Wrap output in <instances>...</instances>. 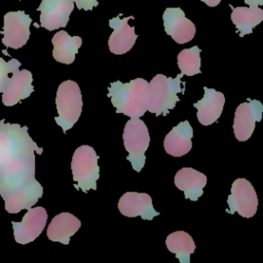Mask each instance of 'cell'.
Listing matches in <instances>:
<instances>
[{
	"mask_svg": "<svg viewBox=\"0 0 263 263\" xmlns=\"http://www.w3.org/2000/svg\"><path fill=\"white\" fill-rule=\"evenodd\" d=\"M165 245L181 263H189L190 255L196 248L191 235L185 231H175L168 234L165 238Z\"/></svg>",
	"mask_w": 263,
	"mask_h": 263,
	"instance_id": "cell-22",
	"label": "cell"
},
{
	"mask_svg": "<svg viewBox=\"0 0 263 263\" xmlns=\"http://www.w3.org/2000/svg\"><path fill=\"white\" fill-rule=\"evenodd\" d=\"M231 21L240 37L253 32V29L263 21V9L259 6L235 7L231 12Z\"/></svg>",
	"mask_w": 263,
	"mask_h": 263,
	"instance_id": "cell-21",
	"label": "cell"
},
{
	"mask_svg": "<svg viewBox=\"0 0 263 263\" xmlns=\"http://www.w3.org/2000/svg\"><path fill=\"white\" fill-rule=\"evenodd\" d=\"M227 204V213H238L241 217L252 218L257 211L258 197L251 182L245 178L236 179L232 183Z\"/></svg>",
	"mask_w": 263,
	"mask_h": 263,
	"instance_id": "cell-7",
	"label": "cell"
},
{
	"mask_svg": "<svg viewBox=\"0 0 263 263\" xmlns=\"http://www.w3.org/2000/svg\"><path fill=\"white\" fill-rule=\"evenodd\" d=\"M263 105L260 101L250 100L238 105L233 119V133L239 142L248 141L254 133L257 121H261Z\"/></svg>",
	"mask_w": 263,
	"mask_h": 263,
	"instance_id": "cell-9",
	"label": "cell"
},
{
	"mask_svg": "<svg viewBox=\"0 0 263 263\" xmlns=\"http://www.w3.org/2000/svg\"><path fill=\"white\" fill-rule=\"evenodd\" d=\"M193 129L188 120L174 126L163 140V147L167 154L174 157H181L187 154L192 148Z\"/></svg>",
	"mask_w": 263,
	"mask_h": 263,
	"instance_id": "cell-17",
	"label": "cell"
},
{
	"mask_svg": "<svg viewBox=\"0 0 263 263\" xmlns=\"http://www.w3.org/2000/svg\"><path fill=\"white\" fill-rule=\"evenodd\" d=\"M78 9L91 10L93 7L98 6V0H72Z\"/></svg>",
	"mask_w": 263,
	"mask_h": 263,
	"instance_id": "cell-25",
	"label": "cell"
},
{
	"mask_svg": "<svg viewBox=\"0 0 263 263\" xmlns=\"http://www.w3.org/2000/svg\"><path fill=\"white\" fill-rule=\"evenodd\" d=\"M35 152L41 154L28 126L0 120V195L9 214L29 210L43 195L35 179Z\"/></svg>",
	"mask_w": 263,
	"mask_h": 263,
	"instance_id": "cell-1",
	"label": "cell"
},
{
	"mask_svg": "<svg viewBox=\"0 0 263 263\" xmlns=\"http://www.w3.org/2000/svg\"><path fill=\"white\" fill-rule=\"evenodd\" d=\"M162 20L165 33L177 43H187L195 36V25L185 16V12L180 7L165 8Z\"/></svg>",
	"mask_w": 263,
	"mask_h": 263,
	"instance_id": "cell-12",
	"label": "cell"
},
{
	"mask_svg": "<svg viewBox=\"0 0 263 263\" xmlns=\"http://www.w3.org/2000/svg\"><path fill=\"white\" fill-rule=\"evenodd\" d=\"M200 1L204 2L210 7H215V6H217L221 2V0H200Z\"/></svg>",
	"mask_w": 263,
	"mask_h": 263,
	"instance_id": "cell-27",
	"label": "cell"
},
{
	"mask_svg": "<svg viewBox=\"0 0 263 263\" xmlns=\"http://www.w3.org/2000/svg\"><path fill=\"white\" fill-rule=\"evenodd\" d=\"M122 139L124 148L128 153L126 159L132 163L133 168L140 173L145 165V152L150 143L146 123L140 118H130L125 123Z\"/></svg>",
	"mask_w": 263,
	"mask_h": 263,
	"instance_id": "cell-6",
	"label": "cell"
},
{
	"mask_svg": "<svg viewBox=\"0 0 263 263\" xmlns=\"http://www.w3.org/2000/svg\"><path fill=\"white\" fill-rule=\"evenodd\" d=\"M53 50L52 57L62 64H72L81 46L82 40L79 36H70L66 31H59L51 39Z\"/></svg>",
	"mask_w": 263,
	"mask_h": 263,
	"instance_id": "cell-20",
	"label": "cell"
},
{
	"mask_svg": "<svg viewBox=\"0 0 263 263\" xmlns=\"http://www.w3.org/2000/svg\"><path fill=\"white\" fill-rule=\"evenodd\" d=\"M32 20L29 14L22 10L9 11L4 15L3 30L1 31L3 38L2 43L6 47L21 48L30 37V25Z\"/></svg>",
	"mask_w": 263,
	"mask_h": 263,
	"instance_id": "cell-8",
	"label": "cell"
},
{
	"mask_svg": "<svg viewBox=\"0 0 263 263\" xmlns=\"http://www.w3.org/2000/svg\"><path fill=\"white\" fill-rule=\"evenodd\" d=\"M73 8L72 0H42L38 7L40 26L48 31L66 27Z\"/></svg>",
	"mask_w": 263,
	"mask_h": 263,
	"instance_id": "cell-11",
	"label": "cell"
},
{
	"mask_svg": "<svg viewBox=\"0 0 263 263\" xmlns=\"http://www.w3.org/2000/svg\"><path fill=\"white\" fill-rule=\"evenodd\" d=\"M55 105L59 115L54 120L66 133L77 122L82 111L83 102L77 82L66 80L59 85Z\"/></svg>",
	"mask_w": 263,
	"mask_h": 263,
	"instance_id": "cell-4",
	"label": "cell"
},
{
	"mask_svg": "<svg viewBox=\"0 0 263 263\" xmlns=\"http://www.w3.org/2000/svg\"><path fill=\"white\" fill-rule=\"evenodd\" d=\"M204 95L201 100L193 104L197 109V119L202 125H211L216 122L222 114L225 97L222 92L203 86Z\"/></svg>",
	"mask_w": 263,
	"mask_h": 263,
	"instance_id": "cell-15",
	"label": "cell"
},
{
	"mask_svg": "<svg viewBox=\"0 0 263 263\" xmlns=\"http://www.w3.org/2000/svg\"><path fill=\"white\" fill-rule=\"evenodd\" d=\"M246 4L249 6H259L263 5V0H243Z\"/></svg>",
	"mask_w": 263,
	"mask_h": 263,
	"instance_id": "cell-26",
	"label": "cell"
},
{
	"mask_svg": "<svg viewBox=\"0 0 263 263\" xmlns=\"http://www.w3.org/2000/svg\"><path fill=\"white\" fill-rule=\"evenodd\" d=\"M183 74L177 77H166L163 74L155 75L148 85V111L155 116H166L170 110L176 107L180 101L178 93H184L185 86L182 87L181 81Z\"/></svg>",
	"mask_w": 263,
	"mask_h": 263,
	"instance_id": "cell-3",
	"label": "cell"
},
{
	"mask_svg": "<svg viewBox=\"0 0 263 263\" xmlns=\"http://www.w3.org/2000/svg\"><path fill=\"white\" fill-rule=\"evenodd\" d=\"M148 85L143 78H136L127 83L117 80L108 87V97L117 113L130 118H140L148 111Z\"/></svg>",
	"mask_w": 263,
	"mask_h": 263,
	"instance_id": "cell-2",
	"label": "cell"
},
{
	"mask_svg": "<svg viewBox=\"0 0 263 263\" xmlns=\"http://www.w3.org/2000/svg\"><path fill=\"white\" fill-rule=\"evenodd\" d=\"M21 65V62L16 59H11L9 62H5L0 58V92H3L7 87L9 81L8 74H12V72L17 70Z\"/></svg>",
	"mask_w": 263,
	"mask_h": 263,
	"instance_id": "cell-24",
	"label": "cell"
},
{
	"mask_svg": "<svg viewBox=\"0 0 263 263\" xmlns=\"http://www.w3.org/2000/svg\"><path fill=\"white\" fill-rule=\"evenodd\" d=\"M200 49L198 46L182 49L178 54V66L183 75L193 76L200 71Z\"/></svg>",
	"mask_w": 263,
	"mask_h": 263,
	"instance_id": "cell-23",
	"label": "cell"
},
{
	"mask_svg": "<svg viewBox=\"0 0 263 263\" xmlns=\"http://www.w3.org/2000/svg\"><path fill=\"white\" fill-rule=\"evenodd\" d=\"M134 16L120 18L119 15L109 21V26L113 29V33L108 40L109 49L114 54H123L132 49L138 35L135 33V28L128 25V21Z\"/></svg>",
	"mask_w": 263,
	"mask_h": 263,
	"instance_id": "cell-13",
	"label": "cell"
},
{
	"mask_svg": "<svg viewBox=\"0 0 263 263\" xmlns=\"http://www.w3.org/2000/svg\"><path fill=\"white\" fill-rule=\"evenodd\" d=\"M46 221L47 213L44 208H30L22 222H11L15 241L26 245L35 240L42 233Z\"/></svg>",
	"mask_w": 263,
	"mask_h": 263,
	"instance_id": "cell-10",
	"label": "cell"
},
{
	"mask_svg": "<svg viewBox=\"0 0 263 263\" xmlns=\"http://www.w3.org/2000/svg\"><path fill=\"white\" fill-rule=\"evenodd\" d=\"M99 156L95 149L88 145L78 147L71 161L73 181L76 182L75 188L83 192L97 189V181L100 178V167L98 164Z\"/></svg>",
	"mask_w": 263,
	"mask_h": 263,
	"instance_id": "cell-5",
	"label": "cell"
},
{
	"mask_svg": "<svg viewBox=\"0 0 263 263\" xmlns=\"http://www.w3.org/2000/svg\"><path fill=\"white\" fill-rule=\"evenodd\" d=\"M33 76L29 70H15L9 77L7 87L2 92V103L5 106H13L27 99L33 91Z\"/></svg>",
	"mask_w": 263,
	"mask_h": 263,
	"instance_id": "cell-16",
	"label": "cell"
},
{
	"mask_svg": "<svg viewBox=\"0 0 263 263\" xmlns=\"http://www.w3.org/2000/svg\"><path fill=\"white\" fill-rule=\"evenodd\" d=\"M81 226L80 220L70 213H61L52 218L47 228V237L51 241L68 245L70 237L74 235Z\"/></svg>",
	"mask_w": 263,
	"mask_h": 263,
	"instance_id": "cell-19",
	"label": "cell"
},
{
	"mask_svg": "<svg viewBox=\"0 0 263 263\" xmlns=\"http://www.w3.org/2000/svg\"><path fill=\"white\" fill-rule=\"evenodd\" d=\"M175 185L184 192L185 198L196 201L203 193L206 177L192 167H182L175 176Z\"/></svg>",
	"mask_w": 263,
	"mask_h": 263,
	"instance_id": "cell-18",
	"label": "cell"
},
{
	"mask_svg": "<svg viewBox=\"0 0 263 263\" xmlns=\"http://www.w3.org/2000/svg\"><path fill=\"white\" fill-rule=\"evenodd\" d=\"M119 212L129 218L140 216L144 220H152L158 216L152 204V198L147 193L140 192H126L118 201Z\"/></svg>",
	"mask_w": 263,
	"mask_h": 263,
	"instance_id": "cell-14",
	"label": "cell"
}]
</instances>
